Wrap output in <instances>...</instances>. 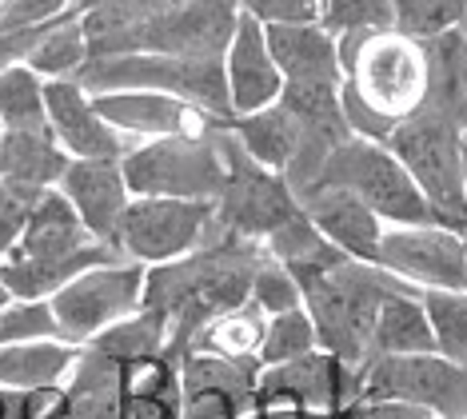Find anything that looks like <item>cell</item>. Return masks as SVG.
Instances as JSON below:
<instances>
[{
    "label": "cell",
    "mask_w": 467,
    "mask_h": 419,
    "mask_svg": "<svg viewBox=\"0 0 467 419\" xmlns=\"http://www.w3.org/2000/svg\"><path fill=\"white\" fill-rule=\"evenodd\" d=\"M248 304H256L264 316H280V311L300 308L304 296H300V284H296V276H292L284 264H275L272 256H268V260L256 267V276H252Z\"/></svg>",
    "instance_id": "33"
},
{
    "label": "cell",
    "mask_w": 467,
    "mask_h": 419,
    "mask_svg": "<svg viewBox=\"0 0 467 419\" xmlns=\"http://www.w3.org/2000/svg\"><path fill=\"white\" fill-rule=\"evenodd\" d=\"M244 16L268 25H316L320 20V0H236Z\"/></svg>",
    "instance_id": "35"
},
{
    "label": "cell",
    "mask_w": 467,
    "mask_h": 419,
    "mask_svg": "<svg viewBox=\"0 0 467 419\" xmlns=\"http://www.w3.org/2000/svg\"><path fill=\"white\" fill-rule=\"evenodd\" d=\"M8 299H13V296H8V292H5V288H0V304H8Z\"/></svg>",
    "instance_id": "40"
},
{
    "label": "cell",
    "mask_w": 467,
    "mask_h": 419,
    "mask_svg": "<svg viewBox=\"0 0 467 419\" xmlns=\"http://www.w3.org/2000/svg\"><path fill=\"white\" fill-rule=\"evenodd\" d=\"M220 152H224V188L216 196V228L264 244L275 228L300 216V200L280 172L260 168L240 152L228 128H220Z\"/></svg>",
    "instance_id": "8"
},
{
    "label": "cell",
    "mask_w": 467,
    "mask_h": 419,
    "mask_svg": "<svg viewBox=\"0 0 467 419\" xmlns=\"http://www.w3.org/2000/svg\"><path fill=\"white\" fill-rule=\"evenodd\" d=\"M460 164H463V192H467V128L460 136Z\"/></svg>",
    "instance_id": "37"
},
{
    "label": "cell",
    "mask_w": 467,
    "mask_h": 419,
    "mask_svg": "<svg viewBox=\"0 0 467 419\" xmlns=\"http://www.w3.org/2000/svg\"><path fill=\"white\" fill-rule=\"evenodd\" d=\"M376 267L411 292L463 288V232L448 224H384Z\"/></svg>",
    "instance_id": "10"
},
{
    "label": "cell",
    "mask_w": 467,
    "mask_h": 419,
    "mask_svg": "<svg viewBox=\"0 0 467 419\" xmlns=\"http://www.w3.org/2000/svg\"><path fill=\"white\" fill-rule=\"evenodd\" d=\"M460 136L463 128L435 116L428 109H416L408 120L391 128L384 144L396 152V160L416 180L423 200L431 204L435 220L448 228H467V192H463V164H460Z\"/></svg>",
    "instance_id": "4"
},
{
    "label": "cell",
    "mask_w": 467,
    "mask_h": 419,
    "mask_svg": "<svg viewBox=\"0 0 467 419\" xmlns=\"http://www.w3.org/2000/svg\"><path fill=\"white\" fill-rule=\"evenodd\" d=\"M88 96L116 89H152L192 100L220 120H228L224 57H164V52H124V57H92L72 77Z\"/></svg>",
    "instance_id": "3"
},
{
    "label": "cell",
    "mask_w": 467,
    "mask_h": 419,
    "mask_svg": "<svg viewBox=\"0 0 467 419\" xmlns=\"http://www.w3.org/2000/svg\"><path fill=\"white\" fill-rule=\"evenodd\" d=\"M124 184L132 196H168V200H212L224 188V152L220 128L208 136H172V140H136L120 156Z\"/></svg>",
    "instance_id": "5"
},
{
    "label": "cell",
    "mask_w": 467,
    "mask_h": 419,
    "mask_svg": "<svg viewBox=\"0 0 467 419\" xmlns=\"http://www.w3.org/2000/svg\"><path fill=\"white\" fill-rule=\"evenodd\" d=\"M264 324L268 316L256 304H240L232 311L212 316L204 328L196 331V340L188 343L192 351H208L220 360H236V363H260V340H264Z\"/></svg>",
    "instance_id": "25"
},
{
    "label": "cell",
    "mask_w": 467,
    "mask_h": 419,
    "mask_svg": "<svg viewBox=\"0 0 467 419\" xmlns=\"http://www.w3.org/2000/svg\"><path fill=\"white\" fill-rule=\"evenodd\" d=\"M423 57H428V96L420 109L467 128V45L460 28L423 40Z\"/></svg>",
    "instance_id": "21"
},
{
    "label": "cell",
    "mask_w": 467,
    "mask_h": 419,
    "mask_svg": "<svg viewBox=\"0 0 467 419\" xmlns=\"http://www.w3.org/2000/svg\"><path fill=\"white\" fill-rule=\"evenodd\" d=\"M109 260H120V252L109 248V244H92L84 252H72V256H20V252H8L0 260V288H5L13 299H48L52 292L77 279L80 272L97 264H109Z\"/></svg>",
    "instance_id": "17"
},
{
    "label": "cell",
    "mask_w": 467,
    "mask_h": 419,
    "mask_svg": "<svg viewBox=\"0 0 467 419\" xmlns=\"http://www.w3.org/2000/svg\"><path fill=\"white\" fill-rule=\"evenodd\" d=\"M216 228V204L212 200H168V196H132L116 228L120 260L140 267H161L192 256L208 244Z\"/></svg>",
    "instance_id": "7"
},
{
    "label": "cell",
    "mask_w": 467,
    "mask_h": 419,
    "mask_svg": "<svg viewBox=\"0 0 467 419\" xmlns=\"http://www.w3.org/2000/svg\"><path fill=\"white\" fill-rule=\"evenodd\" d=\"M460 37H463V45H467V13H463V25H460Z\"/></svg>",
    "instance_id": "39"
},
{
    "label": "cell",
    "mask_w": 467,
    "mask_h": 419,
    "mask_svg": "<svg viewBox=\"0 0 467 419\" xmlns=\"http://www.w3.org/2000/svg\"><path fill=\"white\" fill-rule=\"evenodd\" d=\"M224 128L240 144L244 156L256 160L268 172H280V176L288 172L296 152H300V124H296V116L280 100L248 116H228Z\"/></svg>",
    "instance_id": "18"
},
{
    "label": "cell",
    "mask_w": 467,
    "mask_h": 419,
    "mask_svg": "<svg viewBox=\"0 0 467 419\" xmlns=\"http://www.w3.org/2000/svg\"><path fill=\"white\" fill-rule=\"evenodd\" d=\"M28 340H60L48 299H8V304H0V343Z\"/></svg>",
    "instance_id": "32"
},
{
    "label": "cell",
    "mask_w": 467,
    "mask_h": 419,
    "mask_svg": "<svg viewBox=\"0 0 467 419\" xmlns=\"http://www.w3.org/2000/svg\"><path fill=\"white\" fill-rule=\"evenodd\" d=\"M320 28L332 40L348 32L396 28V5L391 0H320Z\"/></svg>",
    "instance_id": "31"
},
{
    "label": "cell",
    "mask_w": 467,
    "mask_h": 419,
    "mask_svg": "<svg viewBox=\"0 0 467 419\" xmlns=\"http://www.w3.org/2000/svg\"><path fill=\"white\" fill-rule=\"evenodd\" d=\"M57 188L65 192L72 212L80 216L84 232L97 244L116 248V228H120V216L132 200L129 184H124L120 160H68Z\"/></svg>",
    "instance_id": "14"
},
{
    "label": "cell",
    "mask_w": 467,
    "mask_h": 419,
    "mask_svg": "<svg viewBox=\"0 0 467 419\" xmlns=\"http://www.w3.org/2000/svg\"><path fill=\"white\" fill-rule=\"evenodd\" d=\"M296 200H300L304 216L312 220V228L320 232L339 256H348V260H356V264H376L384 220L359 196H352L348 188H336V184H312Z\"/></svg>",
    "instance_id": "13"
},
{
    "label": "cell",
    "mask_w": 467,
    "mask_h": 419,
    "mask_svg": "<svg viewBox=\"0 0 467 419\" xmlns=\"http://www.w3.org/2000/svg\"><path fill=\"white\" fill-rule=\"evenodd\" d=\"M396 5V28L411 40H431L463 25L467 0H391Z\"/></svg>",
    "instance_id": "30"
},
{
    "label": "cell",
    "mask_w": 467,
    "mask_h": 419,
    "mask_svg": "<svg viewBox=\"0 0 467 419\" xmlns=\"http://www.w3.org/2000/svg\"><path fill=\"white\" fill-rule=\"evenodd\" d=\"M92 244H97V240L84 232V224H80L77 212H72V204L65 200V192H60V188H45L13 252L40 256V260H45V256L84 252V248H92Z\"/></svg>",
    "instance_id": "22"
},
{
    "label": "cell",
    "mask_w": 467,
    "mask_h": 419,
    "mask_svg": "<svg viewBox=\"0 0 467 419\" xmlns=\"http://www.w3.org/2000/svg\"><path fill=\"white\" fill-rule=\"evenodd\" d=\"M316 184H336L348 188L376 212L384 224H440L431 212V204L423 200L416 180L408 176V168L396 160L388 144L379 140H359L348 136L332 156L324 160Z\"/></svg>",
    "instance_id": "6"
},
{
    "label": "cell",
    "mask_w": 467,
    "mask_h": 419,
    "mask_svg": "<svg viewBox=\"0 0 467 419\" xmlns=\"http://www.w3.org/2000/svg\"><path fill=\"white\" fill-rule=\"evenodd\" d=\"M140 304H144V267L132 260L97 264L48 296L60 340L77 343V348H84L116 319L132 316Z\"/></svg>",
    "instance_id": "9"
},
{
    "label": "cell",
    "mask_w": 467,
    "mask_h": 419,
    "mask_svg": "<svg viewBox=\"0 0 467 419\" xmlns=\"http://www.w3.org/2000/svg\"><path fill=\"white\" fill-rule=\"evenodd\" d=\"M25 64L36 72L40 80H68L88 64V37H84L80 16H60L36 37V45L28 48Z\"/></svg>",
    "instance_id": "26"
},
{
    "label": "cell",
    "mask_w": 467,
    "mask_h": 419,
    "mask_svg": "<svg viewBox=\"0 0 467 419\" xmlns=\"http://www.w3.org/2000/svg\"><path fill=\"white\" fill-rule=\"evenodd\" d=\"M45 120L68 160H120L132 148L112 124H104L92 96L77 80H45Z\"/></svg>",
    "instance_id": "12"
},
{
    "label": "cell",
    "mask_w": 467,
    "mask_h": 419,
    "mask_svg": "<svg viewBox=\"0 0 467 419\" xmlns=\"http://www.w3.org/2000/svg\"><path fill=\"white\" fill-rule=\"evenodd\" d=\"M68 168L65 148L52 140L48 128L0 132V180H16L28 188H57Z\"/></svg>",
    "instance_id": "23"
},
{
    "label": "cell",
    "mask_w": 467,
    "mask_h": 419,
    "mask_svg": "<svg viewBox=\"0 0 467 419\" xmlns=\"http://www.w3.org/2000/svg\"><path fill=\"white\" fill-rule=\"evenodd\" d=\"M320 348V336H316V324L307 316V308H292L280 311V316H268L264 324V340H260V368H280V363L304 360Z\"/></svg>",
    "instance_id": "29"
},
{
    "label": "cell",
    "mask_w": 467,
    "mask_h": 419,
    "mask_svg": "<svg viewBox=\"0 0 467 419\" xmlns=\"http://www.w3.org/2000/svg\"><path fill=\"white\" fill-rule=\"evenodd\" d=\"M168 336H172V324H168L164 311L140 304L132 316L109 324L100 336H92L88 343H84V348L100 351V356H109L112 363L129 368V363H144V360L164 356V351H168Z\"/></svg>",
    "instance_id": "24"
},
{
    "label": "cell",
    "mask_w": 467,
    "mask_h": 419,
    "mask_svg": "<svg viewBox=\"0 0 467 419\" xmlns=\"http://www.w3.org/2000/svg\"><path fill=\"white\" fill-rule=\"evenodd\" d=\"M344 84L391 124L408 120L428 96V57L423 40L403 37L400 28L348 32L336 40Z\"/></svg>",
    "instance_id": "2"
},
{
    "label": "cell",
    "mask_w": 467,
    "mask_h": 419,
    "mask_svg": "<svg viewBox=\"0 0 467 419\" xmlns=\"http://www.w3.org/2000/svg\"><path fill=\"white\" fill-rule=\"evenodd\" d=\"M435 351L428 316H423L420 292L408 288H391L376 308V324H371L368 356H428Z\"/></svg>",
    "instance_id": "19"
},
{
    "label": "cell",
    "mask_w": 467,
    "mask_h": 419,
    "mask_svg": "<svg viewBox=\"0 0 467 419\" xmlns=\"http://www.w3.org/2000/svg\"><path fill=\"white\" fill-rule=\"evenodd\" d=\"M77 343L65 340H28L0 343V392L60 388L77 363Z\"/></svg>",
    "instance_id": "20"
},
{
    "label": "cell",
    "mask_w": 467,
    "mask_h": 419,
    "mask_svg": "<svg viewBox=\"0 0 467 419\" xmlns=\"http://www.w3.org/2000/svg\"><path fill=\"white\" fill-rule=\"evenodd\" d=\"M104 124H112L120 136L136 140H172V136H208L224 128L220 116L196 109L192 100L172 92H152V89H116L92 96Z\"/></svg>",
    "instance_id": "11"
},
{
    "label": "cell",
    "mask_w": 467,
    "mask_h": 419,
    "mask_svg": "<svg viewBox=\"0 0 467 419\" xmlns=\"http://www.w3.org/2000/svg\"><path fill=\"white\" fill-rule=\"evenodd\" d=\"M45 188H28L16 184V180H0V260L16 248L20 232H25L28 216H33L36 200Z\"/></svg>",
    "instance_id": "34"
},
{
    "label": "cell",
    "mask_w": 467,
    "mask_h": 419,
    "mask_svg": "<svg viewBox=\"0 0 467 419\" xmlns=\"http://www.w3.org/2000/svg\"><path fill=\"white\" fill-rule=\"evenodd\" d=\"M463 292H467V228H463Z\"/></svg>",
    "instance_id": "38"
},
{
    "label": "cell",
    "mask_w": 467,
    "mask_h": 419,
    "mask_svg": "<svg viewBox=\"0 0 467 419\" xmlns=\"http://www.w3.org/2000/svg\"><path fill=\"white\" fill-rule=\"evenodd\" d=\"M296 284H300L304 308L316 324V336H320V351L336 356L348 368L364 363L376 308L391 288H400V279L379 272L376 264L339 260L324 272L300 276Z\"/></svg>",
    "instance_id": "1"
},
{
    "label": "cell",
    "mask_w": 467,
    "mask_h": 419,
    "mask_svg": "<svg viewBox=\"0 0 467 419\" xmlns=\"http://www.w3.org/2000/svg\"><path fill=\"white\" fill-rule=\"evenodd\" d=\"M104 5H116V0H72L68 13L72 16H84V13H97V8H104Z\"/></svg>",
    "instance_id": "36"
},
{
    "label": "cell",
    "mask_w": 467,
    "mask_h": 419,
    "mask_svg": "<svg viewBox=\"0 0 467 419\" xmlns=\"http://www.w3.org/2000/svg\"><path fill=\"white\" fill-rule=\"evenodd\" d=\"M420 304L435 340V356L467 368V292L463 288H428L420 292Z\"/></svg>",
    "instance_id": "27"
},
{
    "label": "cell",
    "mask_w": 467,
    "mask_h": 419,
    "mask_svg": "<svg viewBox=\"0 0 467 419\" xmlns=\"http://www.w3.org/2000/svg\"><path fill=\"white\" fill-rule=\"evenodd\" d=\"M48 128L45 120V80L28 64H13L0 72V132Z\"/></svg>",
    "instance_id": "28"
},
{
    "label": "cell",
    "mask_w": 467,
    "mask_h": 419,
    "mask_svg": "<svg viewBox=\"0 0 467 419\" xmlns=\"http://www.w3.org/2000/svg\"><path fill=\"white\" fill-rule=\"evenodd\" d=\"M224 84H228L232 116H248V112L268 109L284 92V77L268 52L264 25L244 13L236 16V28H232V40L224 48Z\"/></svg>",
    "instance_id": "15"
},
{
    "label": "cell",
    "mask_w": 467,
    "mask_h": 419,
    "mask_svg": "<svg viewBox=\"0 0 467 419\" xmlns=\"http://www.w3.org/2000/svg\"><path fill=\"white\" fill-rule=\"evenodd\" d=\"M264 40H268L284 84H344L336 40L320 28V20L316 25H268Z\"/></svg>",
    "instance_id": "16"
}]
</instances>
